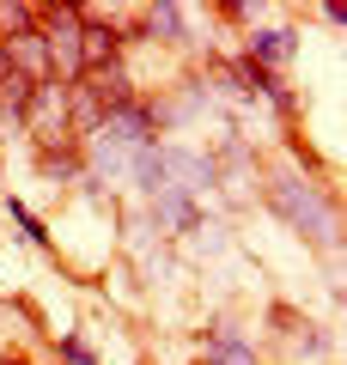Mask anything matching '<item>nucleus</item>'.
I'll return each mask as SVG.
<instances>
[{
    "label": "nucleus",
    "instance_id": "obj_7",
    "mask_svg": "<svg viewBox=\"0 0 347 365\" xmlns=\"http://www.w3.org/2000/svg\"><path fill=\"white\" fill-rule=\"evenodd\" d=\"M6 207H13V220H19V232H25V237H31V244H49V225H43V220H37V213H31V207H25V201H6Z\"/></svg>",
    "mask_w": 347,
    "mask_h": 365
},
{
    "label": "nucleus",
    "instance_id": "obj_5",
    "mask_svg": "<svg viewBox=\"0 0 347 365\" xmlns=\"http://www.w3.org/2000/svg\"><path fill=\"white\" fill-rule=\"evenodd\" d=\"M207 365H256V347L244 341V329L213 323L207 329Z\"/></svg>",
    "mask_w": 347,
    "mask_h": 365
},
{
    "label": "nucleus",
    "instance_id": "obj_4",
    "mask_svg": "<svg viewBox=\"0 0 347 365\" xmlns=\"http://www.w3.org/2000/svg\"><path fill=\"white\" fill-rule=\"evenodd\" d=\"M293 55H298V31H293V25H262V31H250V61H256V67H268V73H274V67H286Z\"/></svg>",
    "mask_w": 347,
    "mask_h": 365
},
{
    "label": "nucleus",
    "instance_id": "obj_8",
    "mask_svg": "<svg viewBox=\"0 0 347 365\" xmlns=\"http://www.w3.org/2000/svg\"><path fill=\"white\" fill-rule=\"evenodd\" d=\"M61 359H67V365H98V353H91L79 335H61Z\"/></svg>",
    "mask_w": 347,
    "mask_h": 365
},
{
    "label": "nucleus",
    "instance_id": "obj_2",
    "mask_svg": "<svg viewBox=\"0 0 347 365\" xmlns=\"http://www.w3.org/2000/svg\"><path fill=\"white\" fill-rule=\"evenodd\" d=\"M37 31H43V55H49V79L55 86H79V6H37Z\"/></svg>",
    "mask_w": 347,
    "mask_h": 365
},
{
    "label": "nucleus",
    "instance_id": "obj_6",
    "mask_svg": "<svg viewBox=\"0 0 347 365\" xmlns=\"http://www.w3.org/2000/svg\"><path fill=\"white\" fill-rule=\"evenodd\" d=\"M141 19H146V31H153L159 43H177V49L189 43V13H183V6H171V0H165V6H146Z\"/></svg>",
    "mask_w": 347,
    "mask_h": 365
},
{
    "label": "nucleus",
    "instance_id": "obj_9",
    "mask_svg": "<svg viewBox=\"0 0 347 365\" xmlns=\"http://www.w3.org/2000/svg\"><path fill=\"white\" fill-rule=\"evenodd\" d=\"M0 365H31V359H25V353H13V347H6V353H0Z\"/></svg>",
    "mask_w": 347,
    "mask_h": 365
},
{
    "label": "nucleus",
    "instance_id": "obj_1",
    "mask_svg": "<svg viewBox=\"0 0 347 365\" xmlns=\"http://www.w3.org/2000/svg\"><path fill=\"white\" fill-rule=\"evenodd\" d=\"M268 207L281 213L286 225H293L298 237H311V244L335 250L341 244V213H335V195L323 189V182H305V177H268Z\"/></svg>",
    "mask_w": 347,
    "mask_h": 365
},
{
    "label": "nucleus",
    "instance_id": "obj_3",
    "mask_svg": "<svg viewBox=\"0 0 347 365\" xmlns=\"http://www.w3.org/2000/svg\"><path fill=\"white\" fill-rule=\"evenodd\" d=\"M19 128L31 134V146H37V153L74 146V128H67V86H55V79L31 86V104H25V116H19Z\"/></svg>",
    "mask_w": 347,
    "mask_h": 365
}]
</instances>
